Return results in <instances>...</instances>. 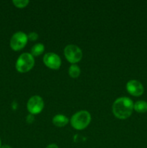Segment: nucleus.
Segmentation results:
<instances>
[{
  "instance_id": "obj_1",
  "label": "nucleus",
  "mask_w": 147,
  "mask_h": 148,
  "mask_svg": "<svg viewBox=\"0 0 147 148\" xmlns=\"http://www.w3.org/2000/svg\"><path fill=\"white\" fill-rule=\"evenodd\" d=\"M134 103L128 97H120L114 101L112 110L114 116L120 119H125L131 116L133 111Z\"/></svg>"
},
{
  "instance_id": "obj_2",
  "label": "nucleus",
  "mask_w": 147,
  "mask_h": 148,
  "mask_svg": "<svg viewBox=\"0 0 147 148\" xmlns=\"http://www.w3.org/2000/svg\"><path fill=\"white\" fill-rule=\"evenodd\" d=\"M91 121V115L88 111H80L72 116L71 124L76 130H82L88 127Z\"/></svg>"
},
{
  "instance_id": "obj_3",
  "label": "nucleus",
  "mask_w": 147,
  "mask_h": 148,
  "mask_svg": "<svg viewBox=\"0 0 147 148\" xmlns=\"http://www.w3.org/2000/svg\"><path fill=\"white\" fill-rule=\"evenodd\" d=\"M34 64L35 59L33 55L30 53H23L17 59L15 67L19 72L25 73L32 69Z\"/></svg>"
},
{
  "instance_id": "obj_4",
  "label": "nucleus",
  "mask_w": 147,
  "mask_h": 148,
  "mask_svg": "<svg viewBox=\"0 0 147 148\" xmlns=\"http://www.w3.org/2000/svg\"><path fill=\"white\" fill-rule=\"evenodd\" d=\"M64 56L68 62L75 64L79 62L82 58V51L76 45H68L64 49Z\"/></svg>"
},
{
  "instance_id": "obj_5",
  "label": "nucleus",
  "mask_w": 147,
  "mask_h": 148,
  "mask_svg": "<svg viewBox=\"0 0 147 148\" xmlns=\"http://www.w3.org/2000/svg\"><path fill=\"white\" fill-rule=\"evenodd\" d=\"M27 35L24 32L18 31L14 33L10 40V47L14 51H20L26 46L27 43Z\"/></svg>"
},
{
  "instance_id": "obj_6",
  "label": "nucleus",
  "mask_w": 147,
  "mask_h": 148,
  "mask_svg": "<svg viewBox=\"0 0 147 148\" xmlns=\"http://www.w3.org/2000/svg\"><path fill=\"white\" fill-rule=\"evenodd\" d=\"M43 108H44V101L43 98L39 95L32 96L27 101V108L30 114L35 115L40 114L43 111Z\"/></svg>"
},
{
  "instance_id": "obj_7",
  "label": "nucleus",
  "mask_w": 147,
  "mask_h": 148,
  "mask_svg": "<svg viewBox=\"0 0 147 148\" xmlns=\"http://www.w3.org/2000/svg\"><path fill=\"white\" fill-rule=\"evenodd\" d=\"M43 60L44 64L51 69H59L61 65L60 56L53 52L46 53Z\"/></svg>"
},
{
  "instance_id": "obj_8",
  "label": "nucleus",
  "mask_w": 147,
  "mask_h": 148,
  "mask_svg": "<svg viewBox=\"0 0 147 148\" xmlns=\"http://www.w3.org/2000/svg\"><path fill=\"white\" fill-rule=\"evenodd\" d=\"M126 90L133 96H140L144 93V88L141 82L136 79L129 80L126 84Z\"/></svg>"
},
{
  "instance_id": "obj_9",
  "label": "nucleus",
  "mask_w": 147,
  "mask_h": 148,
  "mask_svg": "<svg viewBox=\"0 0 147 148\" xmlns=\"http://www.w3.org/2000/svg\"><path fill=\"white\" fill-rule=\"evenodd\" d=\"M53 124L57 127H63L69 123V119L63 114H57L53 118Z\"/></svg>"
},
{
  "instance_id": "obj_10",
  "label": "nucleus",
  "mask_w": 147,
  "mask_h": 148,
  "mask_svg": "<svg viewBox=\"0 0 147 148\" xmlns=\"http://www.w3.org/2000/svg\"><path fill=\"white\" fill-rule=\"evenodd\" d=\"M133 109L138 113L147 112V102L144 101H138L134 103Z\"/></svg>"
},
{
  "instance_id": "obj_11",
  "label": "nucleus",
  "mask_w": 147,
  "mask_h": 148,
  "mask_svg": "<svg viewBox=\"0 0 147 148\" xmlns=\"http://www.w3.org/2000/svg\"><path fill=\"white\" fill-rule=\"evenodd\" d=\"M45 50V46L43 43H36L31 48V54L33 56H40L43 53Z\"/></svg>"
},
{
  "instance_id": "obj_12",
  "label": "nucleus",
  "mask_w": 147,
  "mask_h": 148,
  "mask_svg": "<svg viewBox=\"0 0 147 148\" xmlns=\"http://www.w3.org/2000/svg\"><path fill=\"white\" fill-rule=\"evenodd\" d=\"M81 73L80 68L76 64H71L69 69V75L71 77L76 78L79 76Z\"/></svg>"
},
{
  "instance_id": "obj_13",
  "label": "nucleus",
  "mask_w": 147,
  "mask_h": 148,
  "mask_svg": "<svg viewBox=\"0 0 147 148\" xmlns=\"http://www.w3.org/2000/svg\"><path fill=\"white\" fill-rule=\"evenodd\" d=\"M30 1L28 0H13L12 3L16 7L18 8H24L27 4H29Z\"/></svg>"
},
{
  "instance_id": "obj_14",
  "label": "nucleus",
  "mask_w": 147,
  "mask_h": 148,
  "mask_svg": "<svg viewBox=\"0 0 147 148\" xmlns=\"http://www.w3.org/2000/svg\"><path fill=\"white\" fill-rule=\"evenodd\" d=\"M27 38H28V40H31V41H35L38 38V34L36 32H30L27 35Z\"/></svg>"
},
{
  "instance_id": "obj_15",
  "label": "nucleus",
  "mask_w": 147,
  "mask_h": 148,
  "mask_svg": "<svg viewBox=\"0 0 147 148\" xmlns=\"http://www.w3.org/2000/svg\"><path fill=\"white\" fill-rule=\"evenodd\" d=\"M34 121V116H33V114H30L27 116V121L29 123H32Z\"/></svg>"
},
{
  "instance_id": "obj_16",
  "label": "nucleus",
  "mask_w": 147,
  "mask_h": 148,
  "mask_svg": "<svg viewBox=\"0 0 147 148\" xmlns=\"http://www.w3.org/2000/svg\"><path fill=\"white\" fill-rule=\"evenodd\" d=\"M46 148H59L57 145L56 144H50L47 146Z\"/></svg>"
},
{
  "instance_id": "obj_17",
  "label": "nucleus",
  "mask_w": 147,
  "mask_h": 148,
  "mask_svg": "<svg viewBox=\"0 0 147 148\" xmlns=\"http://www.w3.org/2000/svg\"><path fill=\"white\" fill-rule=\"evenodd\" d=\"M1 148H12V147H10V145H4L1 146Z\"/></svg>"
},
{
  "instance_id": "obj_18",
  "label": "nucleus",
  "mask_w": 147,
  "mask_h": 148,
  "mask_svg": "<svg viewBox=\"0 0 147 148\" xmlns=\"http://www.w3.org/2000/svg\"><path fill=\"white\" fill-rule=\"evenodd\" d=\"M1 147V139H0V148Z\"/></svg>"
}]
</instances>
